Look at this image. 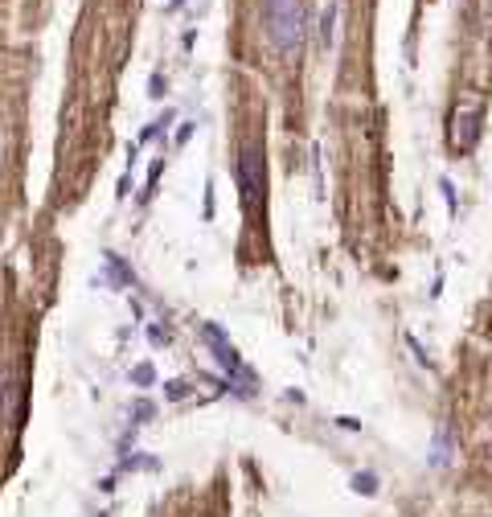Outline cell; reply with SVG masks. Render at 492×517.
I'll use <instances>...</instances> for the list:
<instances>
[{"label": "cell", "instance_id": "obj_13", "mask_svg": "<svg viewBox=\"0 0 492 517\" xmlns=\"http://www.w3.org/2000/svg\"><path fill=\"white\" fill-rule=\"evenodd\" d=\"M189 136H193V119H189V123H181V127H177V144H185Z\"/></svg>", "mask_w": 492, "mask_h": 517}, {"label": "cell", "instance_id": "obj_1", "mask_svg": "<svg viewBox=\"0 0 492 517\" xmlns=\"http://www.w3.org/2000/svg\"><path fill=\"white\" fill-rule=\"evenodd\" d=\"M263 33L283 54L300 49V42H304V0H263Z\"/></svg>", "mask_w": 492, "mask_h": 517}, {"label": "cell", "instance_id": "obj_3", "mask_svg": "<svg viewBox=\"0 0 492 517\" xmlns=\"http://www.w3.org/2000/svg\"><path fill=\"white\" fill-rule=\"evenodd\" d=\"M234 177H238V189H242V201H246V206H255L258 189H263V152H258L255 144H246V148L238 152Z\"/></svg>", "mask_w": 492, "mask_h": 517}, {"label": "cell", "instance_id": "obj_7", "mask_svg": "<svg viewBox=\"0 0 492 517\" xmlns=\"http://www.w3.org/2000/svg\"><path fill=\"white\" fill-rule=\"evenodd\" d=\"M185 394H189V382H185V378H172V382H164V399H168V402L185 399Z\"/></svg>", "mask_w": 492, "mask_h": 517}, {"label": "cell", "instance_id": "obj_14", "mask_svg": "<svg viewBox=\"0 0 492 517\" xmlns=\"http://www.w3.org/2000/svg\"><path fill=\"white\" fill-rule=\"evenodd\" d=\"M206 218H213V185H206Z\"/></svg>", "mask_w": 492, "mask_h": 517}, {"label": "cell", "instance_id": "obj_4", "mask_svg": "<svg viewBox=\"0 0 492 517\" xmlns=\"http://www.w3.org/2000/svg\"><path fill=\"white\" fill-rule=\"evenodd\" d=\"M472 140H476V111H472V107H460V111H455V127H451V144L464 152V148H472Z\"/></svg>", "mask_w": 492, "mask_h": 517}, {"label": "cell", "instance_id": "obj_12", "mask_svg": "<svg viewBox=\"0 0 492 517\" xmlns=\"http://www.w3.org/2000/svg\"><path fill=\"white\" fill-rule=\"evenodd\" d=\"M148 341H152V345H168V329L152 325V329H148Z\"/></svg>", "mask_w": 492, "mask_h": 517}, {"label": "cell", "instance_id": "obj_5", "mask_svg": "<svg viewBox=\"0 0 492 517\" xmlns=\"http://www.w3.org/2000/svg\"><path fill=\"white\" fill-rule=\"evenodd\" d=\"M451 464V431H435V444H431V468H443Z\"/></svg>", "mask_w": 492, "mask_h": 517}, {"label": "cell", "instance_id": "obj_9", "mask_svg": "<svg viewBox=\"0 0 492 517\" xmlns=\"http://www.w3.org/2000/svg\"><path fill=\"white\" fill-rule=\"evenodd\" d=\"M132 382H136V386H152V382H156V370H152V361H140V366L132 370Z\"/></svg>", "mask_w": 492, "mask_h": 517}, {"label": "cell", "instance_id": "obj_10", "mask_svg": "<svg viewBox=\"0 0 492 517\" xmlns=\"http://www.w3.org/2000/svg\"><path fill=\"white\" fill-rule=\"evenodd\" d=\"M132 415H136V423H152V415H156V406L148 399H136V406H132Z\"/></svg>", "mask_w": 492, "mask_h": 517}, {"label": "cell", "instance_id": "obj_11", "mask_svg": "<svg viewBox=\"0 0 492 517\" xmlns=\"http://www.w3.org/2000/svg\"><path fill=\"white\" fill-rule=\"evenodd\" d=\"M164 91H168V78L156 70L152 78H148V99H164Z\"/></svg>", "mask_w": 492, "mask_h": 517}, {"label": "cell", "instance_id": "obj_16", "mask_svg": "<svg viewBox=\"0 0 492 517\" xmlns=\"http://www.w3.org/2000/svg\"><path fill=\"white\" fill-rule=\"evenodd\" d=\"M99 517H107V513H99Z\"/></svg>", "mask_w": 492, "mask_h": 517}, {"label": "cell", "instance_id": "obj_15", "mask_svg": "<svg viewBox=\"0 0 492 517\" xmlns=\"http://www.w3.org/2000/svg\"><path fill=\"white\" fill-rule=\"evenodd\" d=\"M181 4H185V0H168V4H164V13H177Z\"/></svg>", "mask_w": 492, "mask_h": 517}, {"label": "cell", "instance_id": "obj_6", "mask_svg": "<svg viewBox=\"0 0 492 517\" xmlns=\"http://www.w3.org/2000/svg\"><path fill=\"white\" fill-rule=\"evenodd\" d=\"M332 29H336V0L324 8V17H320V42L324 46H332Z\"/></svg>", "mask_w": 492, "mask_h": 517}, {"label": "cell", "instance_id": "obj_8", "mask_svg": "<svg viewBox=\"0 0 492 517\" xmlns=\"http://www.w3.org/2000/svg\"><path fill=\"white\" fill-rule=\"evenodd\" d=\"M353 489H357V493H365V497H374L377 493L374 472H357V476H353Z\"/></svg>", "mask_w": 492, "mask_h": 517}, {"label": "cell", "instance_id": "obj_2", "mask_svg": "<svg viewBox=\"0 0 492 517\" xmlns=\"http://www.w3.org/2000/svg\"><path fill=\"white\" fill-rule=\"evenodd\" d=\"M201 341L210 345L213 361H217V366H222V370L230 374V382H234L238 394H251V390H255V374L246 370V361H242V353L234 349V341H230L226 332L217 329L213 320H206V325H201Z\"/></svg>", "mask_w": 492, "mask_h": 517}]
</instances>
